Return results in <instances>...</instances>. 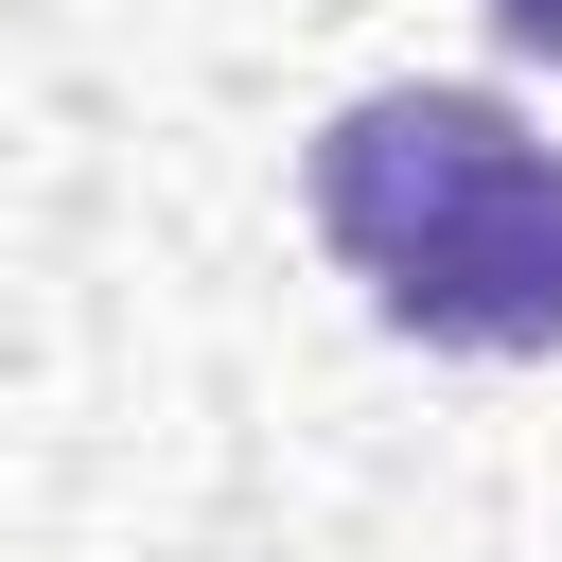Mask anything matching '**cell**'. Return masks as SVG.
<instances>
[{"instance_id":"cell-2","label":"cell","mask_w":562,"mask_h":562,"mask_svg":"<svg viewBox=\"0 0 562 562\" xmlns=\"http://www.w3.org/2000/svg\"><path fill=\"white\" fill-rule=\"evenodd\" d=\"M474 18H492V53H509V70H562V0H474Z\"/></svg>"},{"instance_id":"cell-1","label":"cell","mask_w":562,"mask_h":562,"mask_svg":"<svg viewBox=\"0 0 562 562\" xmlns=\"http://www.w3.org/2000/svg\"><path fill=\"white\" fill-rule=\"evenodd\" d=\"M299 211L386 334L474 369L562 351V140L509 88H351L299 140Z\"/></svg>"}]
</instances>
